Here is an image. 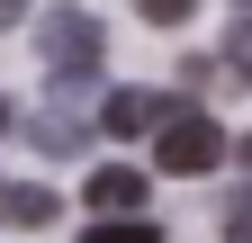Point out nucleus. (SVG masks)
I'll list each match as a JSON object with an SVG mask.
<instances>
[{
	"label": "nucleus",
	"mask_w": 252,
	"mask_h": 243,
	"mask_svg": "<svg viewBox=\"0 0 252 243\" xmlns=\"http://www.w3.org/2000/svg\"><path fill=\"white\" fill-rule=\"evenodd\" d=\"M234 153V135L216 126L207 108H171L162 126H153V171H171V180H198V171H216Z\"/></svg>",
	"instance_id": "nucleus-1"
},
{
	"label": "nucleus",
	"mask_w": 252,
	"mask_h": 243,
	"mask_svg": "<svg viewBox=\"0 0 252 243\" xmlns=\"http://www.w3.org/2000/svg\"><path fill=\"white\" fill-rule=\"evenodd\" d=\"M45 72H54V90H90V72H99V18L54 9L45 18Z\"/></svg>",
	"instance_id": "nucleus-2"
},
{
	"label": "nucleus",
	"mask_w": 252,
	"mask_h": 243,
	"mask_svg": "<svg viewBox=\"0 0 252 243\" xmlns=\"http://www.w3.org/2000/svg\"><path fill=\"white\" fill-rule=\"evenodd\" d=\"M180 99H162V90H108L99 99V135H117V144H144L153 126H162Z\"/></svg>",
	"instance_id": "nucleus-3"
},
{
	"label": "nucleus",
	"mask_w": 252,
	"mask_h": 243,
	"mask_svg": "<svg viewBox=\"0 0 252 243\" xmlns=\"http://www.w3.org/2000/svg\"><path fill=\"white\" fill-rule=\"evenodd\" d=\"M81 207H99V216H144V207H153L144 198V171L135 162H99V171L81 180Z\"/></svg>",
	"instance_id": "nucleus-4"
},
{
	"label": "nucleus",
	"mask_w": 252,
	"mask_h": 243,
	"mask_svg": "<svg viewBox=\"0 0 252 243\" xmlns=\"http://www.w3.org/2000/svg\"><path fill=\"white\" fill-rule=\"evenodd\" d=\"M54 189H36V180H0V225L9 234H36V225H54Z\"/></svg>",
	"instance_id": "nucleus-5"
},
{
	"label": "nucleus",
	"mask_w": 252,
	"mask_h": 243,
	"mask_svg": "<svg viewBox=\"0 0 252 243\" xmlns=\"http://www.w3.org/2000/svg\"><path fill=\"white\" fill-rule=\"evenodd\" d=\"M81 243H162V225L153 216H99V225H81Z\"/></svg>",
	"instance_id": "nucleus-6"
},
{
	"label": "nucleus",
	"mask_w": 252,
	"mask_h": 243,
	"mask_svg": "<svg viewBox=\"0 0 252 243\" xmlns=\"http://www.w3.org/2000/svg\"><path fill=\"white\" fill-rule=\"evenodd\" d=\"M27 144H36V153H54V162H63V153H81V126H63V117H45V126L27 135Z\"/></svg>",
	"instance_id": "nucleus-7"
},
{
	"label": "nucleus",
	"mask_w": 252,
	"mask_h": 243,
	"mask_svg": "<svg viewBox=\"0 0 252 243\" xmlns=\"http://www.w3.org/2000/svg\"><path fill=\"white\" fill-rule=\"evenodd\" d=\"M225 63H234V81H252V18L225 27Z\"/></svg>",
	"instance_id": "nucleus-8"
},
{
	"label": "nucleus",
	"mask_w": 252,
	"mask_h": 243,
	"mask_svg": "<svg viewBox=\"0 0 252 243\" xmlns=\"http://www.w3.org/2000/svg\"><path fill=\"white\" fill-rule=\"evenodd\" d=\"M225 243H252V189L225 198Z\"/></svg>",
	"instance_id": "nucleus-9"
},
{
	"label": "nucleus",
	"mask_w": 252,
	"mask_h": 243,
	"mask_svg": "<svg viewBox=\"0 0 252 243\" xmlns=\"http://www.w3.org/2000/svg\"><path fill=\"white\" fill-rule=\"evenodd\" d=\"M135 9H144L153 27H189V9H198V0H135Z\"/></svg>",
	"instance_id": "nucleus-10"
},
{
	"label": "nucleus",
	"mask_w": 252,
	"mask_h": 243,
	"mask_svg": "<svg viewBox=\"0 0 252 243\" xmlns=\"http://www.w3.org/2000/svg\"><path fill=\"white\" fill-rule=\"evenodd\" d=\"M18 18H27V0H0V27H18Z\"/></svg>",
	"instance_id": "nucleus-11"
},
{
	"label": "nucleus",
	"mask_w": 252,
	"mask_h": 243,
	"mask_svg": "<svg viewBox=\"0 0 252 243\" xmlns=\"http://www.w3.org/2000/svg\"><path fill=\"white\" fill-rule=\"evenodd\" d=\"M234 153H243V162H252V135H234Z\"/></svg>",
	"instance_id": "nucleus-12"
},
{
	"label": "nucleus",
	"mask_w": 252,
	"mask_h": 243,
	"mask_svg": "<svg viewBox=\"0 0 252 243\" xmlns=\"http://www.w3.org/2000/svg\"><path fill=\"white\" fill-rule=\"evenodd\" d=\"M0 135H9V99H0Z\"/></svg>",
	"instance_id": "nucleus-13"
},
{
	"label": "nucleus",
	"mask_w": 252,
	"mask_h": 243,
	"mask_svg": "<svg viewBox=\"0 0 252 243\" xmlns=\"http://www.w3.org/2000/svg\"><path fill=\"white\" fill-rule=\"evenodd\" d=\"M243 9H252V0H243Z\"/></svg>",
	"instance_id": "nucleus-14"
}]
</instances>
